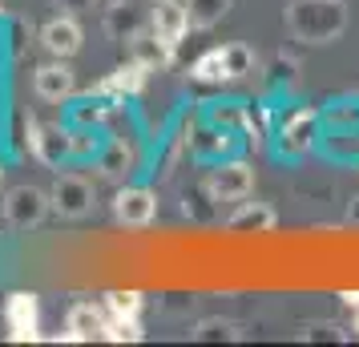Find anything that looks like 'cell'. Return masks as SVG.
<instances>
[{"label":"cell","mask_w":359,"mask_h":347,"mask_svg":"<svg viewBox=\"0 0 359 347\" xmlns=\"http://www.w3.org/2000/svg\"><path fill=\"white\" fill-rule=\"evenodd\" d=\"M190 73H194L198 81H226V65H222V49H210L206 57H198Z\"/></svg>","instance_id":"obj_23"},{"label":"cell","mask_w":359,"mask_h":347,"mask_svg":"<svg viewBox=\"0 0 359 347\" xmlns=\"http://www.w3.org/2000/svg\"><path fill=\"white\" fill-rule=\"evenodd\" d=\"M142 29H146V17H142L137 4H130V0H114V4L105 8V33L114 36V41L130 45Z\"/></svg>","instance_id":"obj_11"},{"label":"cell","mask_w":359,"mask_h":347,"mask_svg":"<svg viewBox=\"0 0 359 347\" xmlns=\"http://www.w3.org/2000/svg\"><path fill=\"white\" fill-rule=\"evenodd\" d=\"M114 215L121 226H149L154 215H158V194L146 190V186H126L114 198Z\"/></svg>","instance_id":"obj_5"},{"label":"cell","mask_w":359,"mask_h":347,"mask_svg":"<svg viewBox=\"0 0 359 347\" xmlns=\"http://www.w3.org/2000/svg\"><path fill=\"white\" fill-rule=\"evenodd\" d=\"M347 222L359 226V198H351V206H347Z\"/></svg>","instance_id":"obj_28"},{"label":"cell","mask_w":359,"mask_h":347,"mask_svg":"<svg viewBox=\"0 0 359 347\" xmlns=\"http://www.w3.org/2000/svg\"><path fill=\"white\" fill-rule=\"evenodd\" d=\"M339 303H343V307H355V311H359V291H343Z\"/></svg>","instance_id":"obj_27"},{"label":"cell","mask_w":359,"mask_h":347,"mask_svg":"<svg viewBox=\"0 0 359 347\" xmlns=\"http://www.w3.org/2000/svg\"><path fill=\"white\" fill-rule=\"evenodd\" d=\"M287 33L299 45H331L347 33V4L343 0H291Z\"/></svg>","instance_id":"obj_1"},{"label":"cell","mask_w":359,"mask_h":347,"mask_svg":"<svg viewBox=\"0 0 359 347\" xmlns=\"http://www.w3.org/2000/svg\"><path fill=\"white\" fill-rule=\"evenodd\" d=\"M49 202L61 218H85L89 206H93V186L85 182L81 174H61V178L53 182Z\"/></svg>","instance_id":"obj_3"},{"label":"cell","mask_w":359,"mask_h":347,"mask_svg":"<svg viewBox=\"0 0 359 347\" xmlns=\"http://www.w3.org/2000/svg\"><path fill=\"white\" fill-rule=\"evenodd\" d=\"M29 137H33L36 158H41V162H49V165H57L69 154V142H65V133H61V130H49V125H29Z\"/></svg>","instance_id":"obj_15"},{"label":"cell","mask_w":359,"mask_h":347,"mask_svg":"<svg viewBox=\"0 0 359 347\" xmlns=\"http://www.w3.org/2000/svg\"><path fill=\"white\" fill-rule=\"evenodd\" d=\"M0 210H4V222L13 226V231H33L45 222V215L53 210V202L45 190H36V186H13L4 202H0Z\"/></svg>","instance_id":"obj_2"},{"label":"cell","mask_w":359,"mask_h":347,"mask_svg":"<svg viewBox=\"0 0 359 347\" xmlns=\"http://www.w3.org/2000/svg\"><path fill=\"white\" fill-rule=\"evenodd\" d=\"M230 4H234V0H186L190 29H214V25L230 13Z\"/></svg>","instance_id":"obj_17"},{"label":"cell","mask_w":359,"mask_h":347,"mask_svg":"<svg viewBox=\"0 0 359 347\" xmlns=\"http://www.w3.org/2000/svg\"><path fill=\"white\" fill-rule=\"evenodd\" d=\"M105 311L117 315V319H133V315L142 311V295L137 291H109L105 295Z\"/></svg>","instance_id":"obj_21"},{"label":"cell","mask_w":359,"mask_h":347,"mask_svg":"<svg viewBox=\"0 0 359 347\" xmlns=\"http://www.w3.org/2000/svg\"><path fill=\"white\" fill-rule=\"evenodd\" d=\"M190 339H194V343H222V339L234 343V339H238V327L226 323V319H202V323L190 331Z\"/></svg>","instance_id":"obj_20"},{"label":"cell","mask_w":359,"mask_h":347,"mask_svg":"<svg viewBox=\"0 0 359 347\" xmlns=\"http://www.w3.org/2000/svg\"><path fill=\"white\" fill-rule=\"evenodd\" d=\"M130 61H137V65H146V69H165L174 61V45L162 41L154 29H142L130 41Z\"/></svg>","instance_id":"obj_12"},{"label":"cell","mask_w":359,"mask_h":347,"mask_svg":"<svg viewBox=\"0 0 359 347\" xmlns=\"http://www.w3.org/2000/svg\"><path fill=\"white\" fill-rule=\"evenodd\" d=\"M206 190H210V198H218V202H238L255 190V170L246 162H222L210 174Z\"/></svg>","instance_id":"obj_4"},{"label":"cell","mask_w":359,"mask_h":347,"mask_svg":"<svg viewBox=\"0 0 359 347\" xmlns=\"http://www.w3.org/2000/svg\"><path fill=\"white\" fill-rule=\"evenodd\" d=\"M355 331H359V315H355Z\"/></svg>","instance_id":"obj_30"},{"label":"cell","mask_w":359,"mask_h":347,"mask_svg":"<svg viewBox=\"0 0 359 347\" xmlns=\"http://www.w3.org/2000/svg\"><path fill=\"white\" fill-rule=\"evenodd\" d=\"M33 89H36V97H45V101H65L77 89V77H73V69L61 57H53L49 65H41L33 73Z\"/></svg>","instance_id":"obj_8"},{"label":"cell","mask_w":359,"mask_h":347,"mask_svg":"<svg viewBox=\"0 0 359 347\" xmlns=\"http://www.w3.org/2000/svg\"><path fill=\"white\" fill-rule=\"evenodd\" d=\"M271 85H291L294 81V61L291 57H275L271 61V77H266Z\"/></svg>","instance_id":"obj_25"},{"label":"cell","mask_w":359,"mask_h":347,"mask_svg":"<svg viewBox=\"0 0 359 347\" xmlns=\"http://www.w3.org/2000/svg\"><path fill=\"white\" fill-rule=\"evenodd\" d=\"M105 327H109L105 307H97V303H77V307H69V331L61 335V339H65V343L105 339ZM61 339H57V343H61Z\"/></svg>","instance_id":"obj_7"},{"label":"cell","mask_w":359,"mask_h":347,"mask_svg":"<svg viewBox=\"0 0 359 347\" xmlns=\"http://www.w3.org/2000/svg\"><path fill=\"white\" fill-rule=\"evenodd\" d=\"M4 319H8V327H13V339H17V343H25V339H36V323H41L36 295H29V291L8 295V303H4Z\"/></svg>","instance_id":"obj_9"},{"label":"cell","mask_w":359,"mask_h":347,"mask_svg":"<svg viewBox=\"0 0 359 347\" xmlns=\"http://www.w3.org/2000/svg\"><path fill=\"white\" fill-rule=\"evenodd\" d=\"M149 29L178 49V41L186 36V29H190L186 4H178V0H158V8H154V17H149Z\"/></svg>","instance_id":"obj_10"},{"label":"cell","mask_w":359,"mask_h":347,"mask_svg":"<svg viewBox=\"0 0 359 347\" xmlns=\"http://www.w3.org/2000/svg\"><path fill=\"white\" fill-rule=\"evenodd\" d=\"M146 331H142V323H137V315L133 319H117V315H109V327H105V339H114V343H137Z\"/></svg>","instance_id":"obj_22"},{"label":"cell","mask_w":359,"mask_h":347,"mask_svg":"<svg viewBox=\"0 0 359 347\" xmlns=\"http://www.w3.org/2000/svg\"><path fill=\"white\" fill-rule=\"evenodd\" d=\"M130 165H133V149L126 146V142H114V146L97 158V170L105 174V178H121V174H130Z\"/></svg>","instance_id":"obj_19"},{"label":"cell","mask_w":359,"mask_h":347,"mask_svg":"<svg viewBox=\"0 0 359 347\" xmlns=\"http://www.w3.org/2000/svg\"><path fill=\"white\" fill-rule=\"evenodd\" d=\"M315 125H319V114H315V109H294V114L287 117V125H283V149H287V154L311 149Z\"/></svg>","instance_id":"obj_13"},{"label":"cell","mask_w":359,"mask_h":347,"mask_svg":"<svg viewBox=\"0 0 359 347\" xmlns=\"http://www.w3.org/2000/svg\"><path fill=\"white\" fill-rule=\"evenodd\" d=\"M275 226V210L266 202H243L234 215L226 218V231H250V234H262Z\"/></svg>","instance_id":"obj_14"},{"label":"cell","mask_w":359,"mask_h":347,"mask_svg":"<svg viewBox=\"0 0 359 347\" xmlns=\"http://www.w3.org/2000/svg\"><path fill=\"white\" fill-rule=\"evenodd\" d=\"M89 4H93V0H57V8H65V13H81Z\"/></svg>","instance_id":"obj_26"},{"label":"cell","mask_w":359,"mask_h":347,"mask_svg":"<svg viewBox=\"0 0 359 347\" xmlns=\"http://www.w3.org/2000/svg\"><path fill=\"white\" fill-rule=\"evenodd\" d=\"M347 335H343L339 323H311L307 331H303V343H343Z\"/></svg>","instance_id":"obj_24"},{"label":"cell","mask_w":359,"mask_h":347,"mask_svg":"<svg viewBox=\"0 0 359 347\" xmlns=\"http://www.w3.org/2000/svg\"><path fill=\"white\" fill-rule=\"evenodd\" d=\"M222 65H226V81H238V77H250L259 57L246 49V45H222Z\"/></svg>","instance_id":"obj_18"},{"label":"cell","mask_w":359,"mask_h":347,"mask_svg":"<svg viewBox=\"0 0 359 347\" xmlns=\"http://www.w3.org/2000/svg\"><path fill=\"white\" fill-rule=\"evenodd\" d=\"M41 45H45V53H49V57H61V61L77 57V53H81V25L73 20V13H65V17H53L49 25L41 29Z\"/></svg>","instance_id":"obj_6"},{"label":"cell","mask_w":359,"mask_h":347,"mask_svg":"<svg viewBox=\"0 0 359 347\" xmlns=\"http://www.w3.org/2000/svg\"><path fill=\"white\" fill-rule=\"evenodd\" d=\"M0 182H4V165H0Z\"/></svg>","instance_id":"obj_29"},{"label":"cell","mask_w":359,"mask_h":347,"mask_svg":"<svg viewBox=\"0 0 359 347\" xmlns=\"http://www.w3.org/2000/svg\"><path fill=\"white\" fill-rule=\"evenodd\" d=\"M105 4H114V0H105Z\"/></svg>","instance_id":"obj_31"},{"label":"cell","mask_w":359,"mask_h":347,"mask_svg":"<svg viewBox=\"0 0 359 347\" xmlns=\"http://www.w3.org/2000/svg\"><path fill=\"white\" fill-rule=\"evenodd\" d=\"M146 65H137V61H130V65H117L105 81H101V93H137L142 85H146Z\"/></svg>","instance_id":"obj_16"}]
</instances>
